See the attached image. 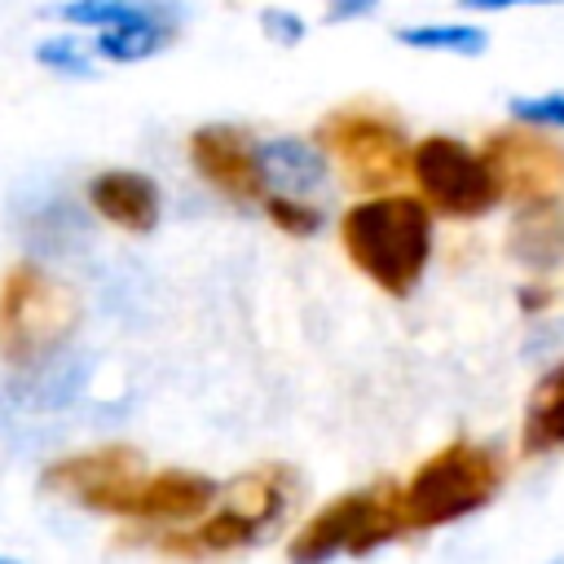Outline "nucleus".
<instances>
[{
    "label": "nucleus",
    "mask_w": 564,
    "mask_h": 564,
    "mask_svg": "<svg viewBox=\"0 0 564 564\" xmlns=\"http://www.w3.org/2000/svg\"><path fill=\"white\" fill-rule=\"evenodd\" d=\"M546 4H564V0H458V9L467 13H511V9H546Z\"/></svg>",
    "instance_id": "b1692460"
},
{
    "label": "nucleus",
    "mask_w": 564,
    "mask_h": 564,
    "mask_svg": "<svg viewBox=\"0 0 564 564\" xmlns=\"http://www.w3.org/2000/svg\"><path fill=\"white\" fill-rule=\"evenodd\" d=\"M35 66H44L57 79H93L97 75V53L93 40H79L75 31L48 35L35 44Z\"/></svg>",
    "instance_id": "6ab92c4d"
},
{
    "label": "nucleus",
    "mask_w": 564,
    "mask_h": 564,
    "mask_svg": "<svg viewBox=\"0 0 564 564\" xmlns=\"http://www.w3.org/2000/svg\"><path fill=\"white\" fill-rule=\"evenodd\" d=\"M383 0H326V22H361L379 9Z\"/></svg>",
    "instance_id": "5701e85b"
},
{
    "label": "nucleus",
    "mask_w": 564,
    "mask_h": 564,
    "mask_svg": "<svg viewBox=\"0 0 564 564\" xmlns=\"http://www.w3.org/2000/svg\"><path fill=\"white\" fill-rule=\"evenodd\" d=\"M339 242L357 273H366L392 300H405L427 273L436 247V212L423 203V194L379 189L339 216Z\"/></svg>",
    "instance_id": "f257e3e1"
},
{
    "label": "nucleus",
    "mask_w": 564,
    "mask_h": 564,
    "mask_svg": "<svg viewBox=\"0 0 564 564\" xmlns=\"http://www.w3.org/2000/svg\"><path fill=\"white\" fill-rule=\"evenodd\" d=\"M507 119L533 132H564V93H520L507 101Z\"/></svg>",
    "instance_id": "412c9836"
},
{
    "label": "nucleus",
    "mask_w": 564,
    "mask_h": 564,
    "mask_svg": "<svg viewBox=\"0 0 564 564\" xmlns=\"http://www.w3.org/2000/svg\"><path fill=\"white\" fill-rule=\"evenodd\" d=\"M141 480H145V463L128 445H101L48 467V485H57L66 498H75L97 516H123V520L132 511Z\"/></svg>",
    "instance_id": "6e6552de"
},
{
    "label": "nucleus",
    "mask_w": 564,
    "mask_h": 564,
    "mask_svg": "<svg viewBox=\"0 0 564 564\" xmlns=\"http://www.w3.org/2000/svg\"><path fill=\"white\" fill-rule=\"evenodd\" d=\"M502 489V458L476 441H449L414 467L401 485L410 529H445L494 502Z\"/></svg>",
    "instance_id": "20e7f679"
},
{
    "label": "nucleus",
    "mask_w": 564,
    "mask_h": 564,
    "mask_svg": "<svg viewBox=\"0 0 564 564\" xmlns=\"http://www.w3.org/2000/svg\"><path fill=\"white\" fill-rule=\"evenodd\" d=\"M555 564H564V560H555Z\"/></svg>",
    "instance_id": "a878e982"
},
{
    "label": "nucleus",
    "mask_w": 564,
    "mask_h": 564,
    "mask_svg": "<svg viewBox=\"0 0 564 564\" xmlns=\"http://www.w3.org/2000/svg\"><path fill=\"white\" fill-rule=\"evenodd\" d=\"M397 44L410 53H445V57H480L489 48V31L476 22H405L397 26Z\"/></svg>",
    "instance_id": "f3484780"
},
{
    "label": "nucleus",
    "mask_w": 564,
    "mask_h": 564,
    "mask_svg": "<svg viewBox=\"0 0 564 564\" xmlns=\"http://www.w3.org/2000/svg\"><path fill=\"white\" fill-rule=\"evenodd\" d=\"M507 256L533 278L564 264V198L560 194H538V198L516 203L511 225H507Z\"/></svg>",
    "instance_id": "4468645a"
},
{
    "label": "nucleus",
    "mask_w": 564,
    "mask_h": 564,
    "mask_svg": "<svg viewBox=\"0 0 564 564\" xmlns=\"http://www.w3.org/2000/svg\"><path fill=\"white\" fill-rule=\"evenodd\" d=\"M485 154L494 163V176L502 185V198H538V194H560L564 185V150L551 145L533 128H502L485 141Z\"/></svg>",
    "instance_id": "1a4fd4ad"
},
{
    "label": "nucleus",
    "mask_w": 564,
    "mask_h": 564,
    "mask_svg": "<svg viewBox=\"0 0 564 564\" xmlns=\"http://www.w3.org/2000/svg\"><path fill=\"white\" fill-rule=\"evenodd\" d=\"M520 449L524 454H551L564 449V357L538 375V383L524 397V423H520Z\"/></svg>",
    "instance_id": "dca6fc26"
},
{
    "label": "nucleus",
    "mask_w": 564,
    "mask_h": 564,
    "mask_svg": "<svg viewBox=\"0 0 564 564\" xmlns=\"http://www.w3.org/2000/svg\"><path fill=\"white\" fill-rule=\"evenodd\" d=\"M410 533L401 485L397 480H370L361 489H348L317 507L286 542V564H335V560H361L388 542Z\"/></svg>",
    "instance_id": "7ed1b4c3"
},
{
    "label": "nucleus",
    "mask_w": 564,
    "mask_h": 564,
    "mask_svg": "<svg viewBox=\"0 0 564 564\" xmlns=\"http://www.w3.org/2000/svg\"><path fill=\"white\" fill-rule=\"evenodd\" d=\"M260 31H264V40L278 44V48H300L304 35H308V22H304L295 9L269 4V9H260Z\"/></svg>",
    "instance_id": "4be33fe9"
},
{
    "label": "nucleus",
    "mask_w": 564,
    "mask_h": 564,
    "mask_svg": "<svg viewBox=\"0 0 564 564\" xmlns=\"http://www.w3.org/2000/svg\"><path fill=\"white\" fill-rule=\"evenodd\" d=\"M410 181L423 203L449 220H485L507 203L489 154L449 132H427L410 145Z\"/></svg>",
    "instance_id": "423d86ee"
},
{
    "label": "nucleus",
    "mask_w": 564,
    "mask_h": 564,
    "mask_svg": "<svg viewBox=\"0 0 564 564\" xmlns=\"http://www.w3.org/2000/svg\"><path fill=\"white\" fill-rule=\"evenodd\" d=\"M172 9H181V4L176 0H62V4H53L48 18L66 22L70 31H101V26H115L128 18L172 13Z\"/></svg>",
    "instance_id": "a211bd4d"
},
{
    "label": "nucleus",
    "mask_w": 564,
    "mask_h": 564,
    "mask_svg": "<svg viewBox=\"0 0 564 564\" xmlns=\"http://www.w3.org/2000/svg\"><path fill=\"white\" fill-rule=\"evenodd\" d=\"M295 494L300 489H295V476L286 467L242 471L229 485H220V498L212 502V511L203 520H194L185 529H167L163 546L176 555H198V560L247 551V546L278 533Z\"/></svg>",
    "instance_id": "f03ea898"
},
{
    "label": "nucleus",
    "mask_w": 564,
    "mask_h": 564,
    "mask_svg": "<svg viewBox=\"0 0 564 564\" xmlns=\"http://www.w3.org/2000/svg\"><path fill=\"white\" fill-rule=\"evenodd\" d=\"M0 564H26V560H18V555H4V551H0Z\"/></svg>",
    "instance_id": "393cba45"
},
{
    "label": "nucleus",
    "mask_w": 564,
    "mask_h": 564,
    "mask_svg": "<svg viewBox=\"0 0 564 564\" xmlns=\"http://www.w3.org/2000/svg\"><path fill=\"white\" fill-rule=\"evenodd\" d=\"M317 141L370 194L397 189V181L410 176V145L414 141L405 137V128L392 115H383V110H375L366 101L330 110L322 119V128H317Z\"/></svg>",
    "instance_id": "0eeeda50"
},
{
    "label": "nucleus",
    "mask_w": 564,
    "mask_h": 564,
    "mask_svg": "<svg viewBox=\"0 0 564 564\" xmlns=\"http://www.w3.org/2000/svg\"><path fill=\"white\" fill-rule=\"evenodd\" d=\"M256 207H260L282 234H291V238H313V234L322 229V220H326L313 198H291V194H264Z\"/></svg>",
    "instance_id": "aec40b11"
},
{
    "label": "nucleus",
    "mask_w": 564,
    "mask_h": 564,
    "mask_svg": "<svg viewBox=\"0 0 564 564\" xmlns=\"http://www.w3.org/2000/svg\"><path fill=\"white\" fill-rule=\"evenodd\" d=\"M84 198L106 225H115L123 234H137V238L154 234L159 220H163V189L141 167H101V172H93Z\"/></svg>",
    "instance_id": "f8f14e48"
},
{
    "label": "nucleus",
    "mask_w": 564,
    "mask_h": 564,
    "mask_svg": "<svg viewBox=\"0 0 564 564\" xmlns=\"http://www.w3.org/2000/svg\"><path fill=\"white\" fill-rule=\"evenodd\" d=\"M75 322H79L75 295L53 273H44L40 264L26 260L4 278V291H0V339H4L9 366L26 370L35 361L57 357L62 344L70 339Z\"/></svg>",
    "instance_id": "39448f33"
},
{
    "label": "nucleus",
    "mask_w": 564,
    "mask_h": 564,
    "mask_svg": "<svg viewBox=\"0 0 564 564\" xmlns=\"http://www.w3.org/2000/svg\"><path fill=\"white\" fill-rule=\"evenodd\" d=\"M256 176H260V198L264 194L313 198L330 185V154L317 137H295V132L256 137Z\"/></svg>",
    "instance_id": "9b49d317"
},
{
    "label": "nucleus",
    "mask_w": 564,
    "mask_h": 564,
    "mask_svg": "<svg viewBox=\"0 0 564 564\" xmlns=\"http://www.w3.org/2000/svg\"><path fill=\"white\" fill-rule=\"evenodd\" d=\"M194 172L234 203H260L256 176V137L238 123H203L189 132Z\"/></svg>",
    "instance_id": "9d476101"
},
{
    "label": "nucleus",
    "mask_w": 564,
    "mask_h": 564,
    "mask_svg": "<svg viewBox=\"0 0 564 564\" xmlns=\"http://www.w3.org/2000/svg\"><path fill=\"white\" fill-rule=\"evenodd\" d=\"M216 498H220V485L212 476H203V471H185V467L145 471L128 520L159 524V529H185V524L203 520Z\"/></svg>",
    "instance_id": "ddd939ff"
},
{
    "label": "nucleus",
    "mask_w": 564,
    "mask_h": 564,
    "mask_svg": "<svg viewBox=\"0 0 564 564\" xmlns=\"http://www.w3.org/2000/svg\"><path fill=\"white\" fill-rule=\"evenodd\" d=\"M176 35H181V9L145 13V18H128V22L93 31V53L106 66H137V62L167 53L176 44Z\"/></svg>",
    "instance_id": "2eb2a0df"
}]
</instances>
